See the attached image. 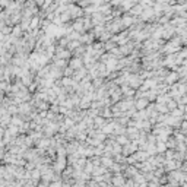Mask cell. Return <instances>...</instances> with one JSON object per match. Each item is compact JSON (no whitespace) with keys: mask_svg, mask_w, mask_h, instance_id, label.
Instances as JSON below:
<instances>
[{"mask_svg":"<svg viewBox=\"0 0 187 187\" xmlns=\"http://www.w3.org/2000/svg\"><path fill=\"white\" fill-rule=\"evenodd\" d=\"M38 187H45V186H44V184H40V186H38Z\"/></svg>","mask_w":187,"mask_h":187,"instance_id":"7a4b0ae2","label":"cell"},{"mask_svg":"<svg viewBox=\"0 0 187 187\" xmlns=\"http://www.w3.org/2000/svg\"><path fill=\"white\" fill-rule=\"evenodd\" d=\"M19 32H20V28H19V27H16V28H15V31L12 32V35H15V37H19Z\"/></svg>","mask_w":187,"mask_h":187,"instance_id":"6da1fadb","label":"cell"}]
</instances>
